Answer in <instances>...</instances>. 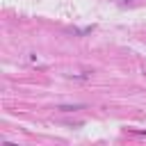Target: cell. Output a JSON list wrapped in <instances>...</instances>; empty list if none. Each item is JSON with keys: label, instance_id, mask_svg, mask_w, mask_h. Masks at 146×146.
Wrapping results in <instances>:
<instances>
[{"label": "cell", "instance_id": "obj_1", "mask_svg": "<svg viewBox=\"0 0 146 146\" xmlns=\"http://www.w3.org/2000/svg\"><path fill=\"white\" fill-rule=\"evenodd\" d=\"M84 105H80V103H73V105H57V110L59 112H78V110H82Z\"/></svg>", "mask_w": 146, "mask_h": 146}, {"label": "cell", "instance_id": "obj_2", "mask_svg": "<svg viewBox=\"0 0 146 146\" xmlns=\"http://www.w3.org/2000/svg\"><path fill=\"white\" fill-rule=\"evenodd\" d=\"M68 78H71V80H82V82H84V80H91V73H84V71H82V73H68Z\"/></svg>", "mask_w": 146, "mask_h": 146}, {"label": "cell", "instance_id": "obj_3", "mask_svg": "<svg viewBox=\"0 0 146 146\" xmlns=\"http://www.w3.org/2000/svg\"><path fill=\"white\" fill-rule=\"evenodd\" d=\"M5 146H18V144H11V141H7V144H5Z\"/></svg>", "mask_w": 146, "mask_h": 146}, {"label": "cell", "instance_id": "obj_4", "mask_svg": "<svg viewBox=\"0 0 146 146\" xmlns=\"http://www.w3.org/2000/svg\"><path fill=\"white\" fill-rule=\"evenodd\" d=\"M125 2H128V0H125Z\"/></svg>", "mask_w": 146, "mask_h": 146}]
</instances>
